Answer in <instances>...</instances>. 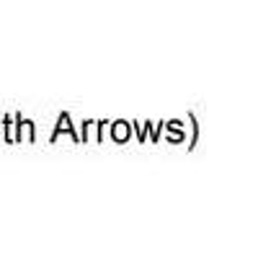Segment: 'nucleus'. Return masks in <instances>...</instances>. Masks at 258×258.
I'll return each instance as SVG.
<instances>
[{
	"instance_id": "obj_1",
	"label": "nucleus",
	"mask_w": 258,
	"mask_h": 258,
	"mask_svg": "<svg viewBox=\"0 0 258 258\" xmlns=\"http://www.w3.org/2000/svg\"><path fill=\"white\" fill-rule=\"evenodd\" d=\"M126 132H129L126 124H124V121H119V124H116V129H114V137H116V140H124V137H126Z\"/></svg>"
}]
</instances>
